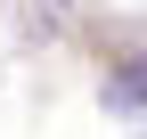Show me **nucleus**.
I'll return each instance as SVG.
<instances>
[]
</instances>
